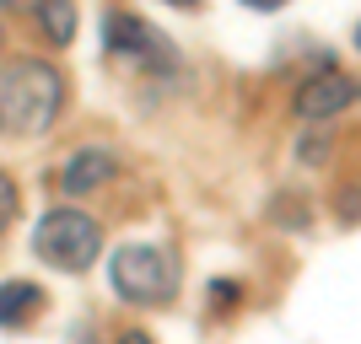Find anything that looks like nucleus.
<instances>
[{"instance_id": "1", "label": "nucleus", "mask_w": 361, "mask_h": 344, "mask_svg": "<svg viewBox=\"0 0 361 344\" xmlns=\"http://www.w3.org/2000/svg\"><path fill=\"white\" fill-rule=\"evenodd\" d=\"M65 108V75L49 60L27 54L0 70V129L11 135H49Z\"/></svg>"}, {"instance_id": "2", "label": "nucleus", "mask_w": 361, "mask_h": 344, "mask_svg": "<svg viewBox=\"0 0 361 344\" xmlns=\"http://www.w3.org/2000/svg\"><path fill=\"white\" fill-rule=\"evenodd\" d=\"M108 285L130 307H167L178 296V258L167 248H151V242H124L108 258Z\"/></svg>"}, {"instance_id": "3", "label": "nucleus", "mask_w": 361, "mask_h": 344, "mask_svg": "<svg viewBox=\"0 0 361 344\" xmlns=\"http://www.w3.org/2000/svg\"><path fill=\"white\" fill-rule=\"evenodd\" d=\"M32 253L44 258L49 269H60V274H81V269L97 264V253H103V226H97V215H87L81 205H60V210H49L44 221H38Z\"/></svg>"}, {"instance_id": "4", "label": "nucleus", "mask_w": 361, "mask_h": 344, "mask_svg": "<svg viewBox=\"0 0 361 344\" xmlns=\"http://www.w3.org/2000/svg\"><path fill=\"white\" fill-rule=\"evenodd\" d=\"M103 44L114 60H130V65H162L167 60V44H162V32L151 27L146 16L135 11H114L103 22Z\"/></svg>"}, {"instance_id": "5", "label": "nucleus", "mask_w": 361, "mask_h": 344, "mask_svg": "<svg viewBox=\"0 0 361 344\" xmlns=\"http://www.w3.org/2000/svg\"><path fill=\"white\" fill-rule=\"evenodd\" d=\"M350 103H361V81L345 70H318L297 87V119H313V124L345 113Z\"/></svg>"}, {"instance_id": "6", "label": "nucleus", "mask_w": 361, "mask_h": 344, "mask_svg": "<svg viewBox=\"0 0 361 344\" xmlns=\"http://www.w3.org/2000/svg\"><path fill=\"white\" fill-rule=\"evenodd\" d=\"M119 178V156L114 151H103V146H87V151H75V156H65V167H60V189L65 194H92V189H103V183H114Z\"/></svg>"}, {"instance_id": "7", "label": "nucleus", "mask_w": 361, "mask_h": 344, "mask_svg": "<svg viewBox=\"0 0 361 344\" xmlns=\"http://www.w3.org/2000/svg\"><path fill=\"white\" fill-rule=\"evenodd\" d=\"M44 312V291L32 280H6L0 285V329H22Z\"/></svg>"}, {"instance_id": "8", "label": "nucleus", "mask_w": 361, "mask_h": 344, "mask_svg": "<svg viewBox=\"0 0 361 344\" xmlns=\"http://www.w3.org/2000/svg\"><path fill=\"white\" fill-rule=\"evenodd\" d=\"M32 27L49 49H65L75 38V0H38L32 6Z\"/></svg>"}, {"instance_id": "9", "label": "nucleus", "mask_w": 361, "mask_h": 344, "mask_svg": "<svg viewBox=\"0 0 361 344\" xmlns=\"http://www.w3.org/2000/svg\"><path fill=\"white\" fill-rule=\"evenodd\" d=\"M22 215V189H16L11 172H0V237L11 231V221Z\"/></svg>"}, {"instance_id": "10", "label": "nucleus", "mask_w": 361, "mask_h": 344, "mask_svg": "<svg viewBox=\"0 0 361 344\" xmlns=\"http://www.w3.org/2000/svg\"><path fill=\"white\" fill-rule=\"evenodd\" d=\"M238 296H243L238 280H216L211 285V301H216V307H238Z\"/></svg>"}, {"instance_id": "11", "label": "nucleus", "mask_w": 361, "mask_h": 344, "mask_svg": "<svg viewBox=\"0 0 361 344\" xmlns=\"http://www.w3.org/2000/svg\"><path fill=\"white\" fill-rule=\"evenodd\" d=\"M114 344H151V333H140V329H130V333H119Z\"/></svg>"}, {"instance_id": "12", "label": "nucleus", "mask_w": 361, "mask_h": 344, "mask_svg": "<svg viewBox=\"0 0 361 344\" xmlns=\"http://www.w3.org/2000/svg\"><path fill=\"white\" fill-rule=\"evenodd\" d=\"M243 6H254V11H281L286 0H243Z\"/></svg>"}, {"instance_id": "13", "label": "nucleus", "mask_w": 361, "mask_h": 344, "mask_svg": "<svg viewBox=\"0 0 361 344\" xmlns=\"http://www.w3.org/2000/svg\"><path fill=\"white\" fill-rule=\"evenodd\" d=\"M167 6H178V11H195L200 0H167Z\"/></svg>"}, {"instance_id": "14", "label": "nucleus", "mask_w": 361, "mask_h": 344, "mask_svg": "<svg viewBox=\"0 0 361 344\" xmlns=\"http://www.w3.org/2000/svg\"><path fill=\"white\" fill-rule=\"evenodd\" d=\"M350 44H356V49H361V22H356V38H350Z\"/></svg>"}, {"instance_id": "15", "label": "nucleus", "mask_w": 361, "mask_h": 344, "mask_svg": "<svg viewBox=\"0 0 361 344\" xmlns=\"http://www.w3.org/2000/svg\"><path fill=\"white\" fill-rule=\"evenodd\" d=\"M0 6H27V0H0Z\"/></svg>"}, {"instance_id": "16", "label": "nucleus", "mask_w": 361, "mask_h": 344, "mask_svg": "<svg viewBox=\"0 0 361 344\" xmlns=\"http://www.w3.org/2000/svg\"><path fill=\"white\" fill-rule=\"evenodd\" d=\"M0 44H6V27H0Z\"/></svg>"}]
</instances>
